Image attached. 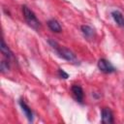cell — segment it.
I'll return each instance as SVG.
<instances>
[{
    "mask_svg": "<svg viewBox=\"0 0 124 124\" xmlns=\"http://www.w3.org/2000/svg\"><path fill=\"white\" fill-rule=\"evenodd\" d=\"M72 93L74 98L78 102V103H82L83 101V97H84V93L82 88L79 85H73L72 86Z\"/></svg>",
    "mask_w": 124,
    "mask_h": 124,
    "instance_id": "5",
    "label": "cell"
},
{
    "mask_svg": "<svg viewBox=\"0 0 124 124\" xmlns=\"http://www.w3.org/2000/svg\"><path fill=\"white\" fill-rule=\"evenodd\" d=\"M98 68H99L102 72L107 73V74L112 73V72L115 71V68L112 66V64H111L109 61L106 60V59H100V60L98 61Z\"/></svg>",
    "mask_w": 124,
    "mask_h": 124,
    "instance_id": "3",
    "label": "cell"
},
{
    "mask_svg": "<svg viewBox=\"0 0 124 124\" xmlns=\"http://www.w3.org/2000/svg\"><path fill=\"white\" fill-rule=\"evenodd\" d=\"M48 43L52 46V47L55 49V51L57 52V54H58L60 57L64 58V59H66V60H68V61H71V62H75V61H77L76 55H75L71 50H69L68 48L62 47V46H58L57 43L52 42V41H48Z\"/></svg>",
    "mask_w": 124,
    "mask_h": 124,
    "instance_id": "1",
    "label": "cell"
},
{
    "mask_svg": "<svg viewBox=\"0 0 124 124\" xmlns=\"http://www.w3.org/2000/svg\"><path fill=\"white\" fill-rule=\"evenodd\" d=\"M0 68H1V71L3 73L5 72H8L9 69H10V63H9V60H2L1 62V65H0Z\"/></svg>",
    "mask_w": 124,
    "mask_h": 124,
    "instance_id": "11",
    "label": "cell"
},
{
    "mask_svg": "<svg viewBox=\"0 0 124 124\" xmlns=\"http://www.w3.org/2000/svg\"><path fill=\"white\" fill-rule=\"evenodd\" d=\"M111 16L117 25H119L120 27H124V16L119 11H113L111 13Z\"/></svg>",
    "mask_w": 124,
    "mask_h": 124,
    "instance_id": "7",
    "label": "cell"
},
{
    "mask_svg": "<svg viewBox=\"0 0 124 124\" xmlns=\"http://www.w3.org/2000/svg\"><path fill=\"white\" fill-rule=\"evenodd\" d=\"M22 13H23V16H24V18L25 20L27 21V23L33 27L34 29H38L40 28L41 24H40V21L38 20V18L36 17L35 14L26 6H22Z\"/></svg>",
    "mask_w": 124,
    "mask_h": 124,
    "instance_id": "2",
    "label": "cell"
},
{
    "mask_svg": "<svg viewBox=\"0 0 124 124\" xmlns=\"http://www.w3.org/2000/svg\"><path fill=\"white\" fill-rule=\"evenodd\" d=\"M47 26H48L49 29H50L51 31H53V32L58 33V32L61 31V26H60L59 22H58L57 20H55V19H50V20H48V21H47Z\"/></svg>",
    "mask_w": 124,
    "mask_h": 124,
    "instance_id": "9",
    "label": "cell"
},
{
    "mask_svg": "<svg viewBox=\"0 0 124 124\" xmlns=\"http://www.w3.org/2000/svg\"><path fill=\"white\" fill-rule=\"evenodd\" d=\"M19 105H20V107H21V108H22L24 114L26 115L27 119H28L30 122H32V121H33V113H32L31 108L27 106V104H26L23 100H20V101H19Z\"/></svg>",
    "mask_w": 124,
    "mask_h": 124,
    "instance_id": "6",
    "label": "cell"
},
{
    "mask_svg": "<svg viewBox=\"0 0 124 124\" xmlns=\"http://www.w3.org/2000/svg\"><path fill=\"white\" fill-rule=\"evenodd\" d=\"M58 75H59V77L62 78H68V77H69V75H68L67 73H65L62 69H58Z\"/></svg>",
    "mask_w": 124,
    "mask_h": 124,
    "instance_id": "12",
    "label": "cell"
},
{
    "mask_svg": "<svg viewBox=\"0 0 124 124\" xmlns=\"http://www.w3.org/2000/svg\"><path fill=\"white\" fill-rule=\"evenodd\" d=\"M102 122L105 124H110L113 122V114L108 108H104L102 109Z\"/></svg>",
    "mask_w": 124,
    "mask_h": 124,
    "instance_id": "4",
    "label": "cell"
},
{
    "mask_svg": "<svg viewBox=\"0 0 124 124\" xmlns=\"http://www.w3.org/2000/svg\"><path fill=\"white\" fill-rule=\"evenodd\" d=\"M81 31H82V33H83L86 37H88V38L93 35V29H92L90 26H88V25H83V26H81Z\"/></svg>",
    "mask_w": 124,
    "mask_h": 124,
    "instance_id": "10",
    "label": "cell"
},
{
    "mask_svg": "<svg viewBox=\"0 0 124 124\" xmlns=\"http://www.w3.org/2000/svg\"><path fill=\"white\" fill-rule=\"evenodd\" d=\"M1 52H2V54H4V56H5L8 60H10L11 58L14 57L12 51H11V50L9 49V47L6 46V44H5V42H4L3 39L1 40Z\"/></svg>",
    "mask_w": 124,
    "mask_h": 124,
    "instance_id": "8",
    "label": "cell"
}]
</instances>
